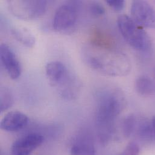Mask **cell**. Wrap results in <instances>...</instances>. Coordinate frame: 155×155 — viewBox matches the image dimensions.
<instances>
[{
	"label": "cell",
	"instance_id": "14",
	"mask_svg": "<svg viewBox=\"0 0 155 155\" xmlns=\"http://www.w3.org/2000/svg\"><path fill=\"white\" fill-rule=\"evenodd\" d=\"M137 117L130 114L124 118L121 123L122 132L126 138H129L135 132Z\"/></svg>",
	"mask_w": 155,
	"mask_h": 155
},
{
	"label": "cell",
	"instance_id": "15",
	"mask_svg": "<svg viewBox=\"0 0 155 155\" xmlns=\"http://www.w3.org/2000/svg\"><path fill=\"white\" fill-rule=\"evenodd\" d=\"M14 102L12 93L7 87H1L0 91V111L4 112L13 105Z\"/></svg>",
	"mask_w": 155,
	"mask_h": 155
},
{
	"label": "cell",
	"instance_id": "2",
	"mask_svg": "<svg viewBox=\"0 0 155 155\" xmlns=\"http://www.w3.org/2000/svg\"><path fill=\"white\" fill-rule=\"evenodd\" d=\"M83 57L89 67L106 76H124L131 70V62L127 56L115 50L90 45L84 48Z\"/></svg>",
	"mask_w": 155,
	"mask_h": 155
},
{
	"label": "cell",
	"instance_id": "12",
	"mask_svg": "<svg viewBox=\"0 0 155 155\" xmlns=\"http://www.w3.org/2000/svg\"><path fill=\"white\" fill-rule=\"evenodd\" d=\"M14 38L20 43L28 48H32L36 43V38L33 34L27 28L15 27L11 30Z\"/></svg>",
	"mask_w": 155,
	"mask_h": 155
},
{
	"label": "cell",
	"instance_id": "4",
	"mask_svg": "<svg viewBox=\"0 0 155 155\" xmlns=\"http://www.w3.org/2000/svg\"><path fill=\"white\" fill-rule=\"evenodd\" d=\"M8 6L11 13L23 20H33L45 13L47 2L46 1H9Z\"/></svg>",
	"mask_w": 155,
	"mask_h": 155
},
{
	"label": "cell",
	"instance_id": "20",
	"mask_svg": "<svg viewBox=\"0 0 155 155\" xmlns=\"http://www.w3.org/2000/svg\"></svg>",
	"mask_w": 155,
	"mask_h": 155
},
{
	"label": "cell",
	"instance_id": "3",
	"mask_svg": "<svg viewBox=\"0 0 155 155\" xmlns=\"http://www.w3.org/2000/svg\"><path fill=\"white\" fill-rule=\"evenodd\" d=\"M117 25L125 41L135 50L147 53L152 48V42L148 34L134 19L126 15L118 18Z\"/></svg>",
	"mask_w": 155,
	"mask_h": 155
},
{
	"label": "cell",
	"instance_id": "6",
	"mask_svg": "<svg viewBox=\"0 0 155 155\" xmlns=\"http://www.w3.org/2000/svg\"><path fill=\"white\" fill-rule=\"evenodd\" d=\"M131 15L134 21L141 27L155 29V9L147 1H133Z\"/></svg>",
	"mask_w": 155,
	"mask_h": 155
},
{
	"label": "cell",
	"instance_id": "9",
	"mask_svg": "<svg viewBox=\"0 0 155 155\" xmlns=\"http://www.w3.org/2000/svg\"><path fill=\"white\" fill-rule=\"evenodd\" d=\"M28 121L29 118L26 114L18 110H13L3 117L0 126L2 130L6 132H17L24 129Z\"/></svg>",
	"mask_w": 155,
	"mask_h": 155
},
{
	"label": "cell",
	"instance_id": "19",
	"mask_svg": "<svg viewBox=\"0 0 155 155\" xmlns=\"http://www.w3.org/2000/svg\"><path fill=\"white\" fill-rule=\"evenodd\" d=\"M152 133H153V137L155 138V117H153L152 121Z\"/></svg>",
	"mask_w": 155,
	"mask_h": 155
},
{
	"label": "cell",
	"instance_id": "13",
	"mask_svg": "<svg viewBox=\"0 0 155 155\" xmlns=\"http://www.w3.org/2000/svg\"><path fill=\"white\" fill-rule=\"evenodd\" d=\"M135 89L140 96H150L155 92V83L149 77L141 76L136 80Z\"/></svg>",
	"mask_w": 155,
	"mask_h": 155
},
{
	"label": "cell",
	"instance_id": "16",
	"mask_svg": "<svg viewBox=\"0 0 155 155\" xmlns=\"http://www.w3.org/2000/svg\"><path fill=\"white\" fill-rule=\"evenodd\" d=\"M140 148L139 145L135 142H130L125 147L120 155H140Z\"/></svg>",
	"mask_w": 155,
	"mask_h": 155
},
{
	"label": "cell",
	"instance_id": "8",
	"mask_svg": "<svg viewBox=\"0 0 155 155\" xmlns=\"http://www.w3.org/2000/svg\"><path fill=\"white\" fill-rule=\"evenodd\" d=\"M0 57L2 64L10 78L16 80L19 78L21 74V65L16 55L7 45L1 44Z\"/></svg>",
	"mask_w": 155,
	"mask_h": 155
},
{
	"label": "cell",
	"instance_id": "10",
	"mask_svg": "<svg viewBox=\"0 0 155 155\" xmlns=\"http://www.w3.org/2000/svg\"><path fill=\"white\" fill-rule=\"evenodd\" d=\"M45 73L50 84L53 87H58L69 76V72L65 65L59 61H52L45 67Z\"/></svg>",
	"mask_w": 155,
	"mask_h": 155
},
{
	"label": "cell",
	"instance_id": "5",
	"mask_svg": "<svg viewBox=\"0 0 155 155\" xmlns=\"http://www.w3.org/2000/svg\"><path fill=\"white\" fill-rule=\"evenodd\" d=\"M80 4V1H70L57 9L53 19V27L54 30L63 31L75 25L78 19Z\"/></svg>",
	"mask_w": 155,
	"mask_h": 155
},
{
	"label": "cell",
	"instance_id": "17",
	"mask_svg": "<svg viewBox=\"0 0 155 155\" xmlns=\"http://www.w3.org/2000/svg\"><path fill=\"white\" fill-rule=\"evenodd\" d=\"M89 11L95 16H100L104 14L105 9L103 6L98 2H94L90 4Z\"/></svg>",
	"mask_w": 155,
	"mask_h": 155
},
{
	"label": "cell",
	"instance_id": "11",
	"mask_svg": "<svg viewBox=\"0 0 155 155\" xmlns=\"http://www.w3.org/2000/svg\"><path fill=\"white\" fill-rule=\"evenodd\" d=\"M71 155H96L93 141L89 137L80 138L71 147Z\"/></svg>",
	"mask_w": 155,
	"mask_h": 155
},
{
	"label": "cell",
	"instance_id": "18",
	"mask_svg": "<svg viewBox=\"0 0 155 155\" xmlns=\"http://www.w3.org/2000/svg\"><path fill=\"white\" fill-rule=\"evenodd\" d=\"M106 3L117 11L122 10L124 7L125 2L123 0H107Z\"/></svg>",
	"mask_w": 155,
	"mask_h": 155
},
{
	"label": "cell",
	"instance_id": "1",
	"mask_svg": "<svg viewBox=\"0 0 155 155\" xmlns=\"http://www.w3.org/2000/svg\"><path fill=\"white\" fill-rule=\"evenodd\" d=\"M126 98L118 89L103 91L99 97L95 114L98 137L101 144H107L115 133V121L124 109Z\"/></svg>",
	"mask_w": 155,
	"mask_h": 155
},
{
	"label": "cell",
	"instance_id": "7",
	"mask_svg": "<svg viewBox=\"0 0 155 155\" xmlns=\"http://www.w3.org/2000/svg\"><path fill=\"white\" fill-rule=\"evenodd\" d=\"M44 142L42 135L33 133L16 140L12 145V155H31Z\"/></svg>",
	"mask_w": 155,
	"mask_h": 155
}]
</instances>
